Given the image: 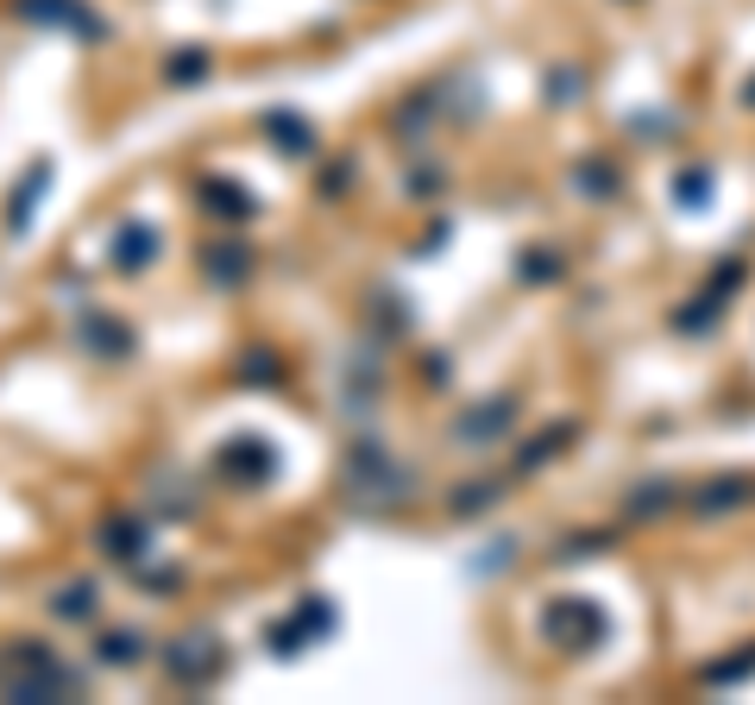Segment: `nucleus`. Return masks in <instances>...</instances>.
I'll list each match as a JSON object with an SVG mask.
<instances>
[{
    "instance_id": "nucleus-1",
    "label": "nucleus",
    "mask_w": 755,
    "mask_h": 705,
    "mask_svg": "<svg viewBox=\"0 0 755 705\" xmlns=\"http://www.w3.org/2000/svg\"><path fill=\"white\" fill-rule=\"evenodd\" d=\"M542 636L560 643V649H599L611 636V617L599 611V599H554L542 611Z\"/></svg>"
},
{
    "instance_id": "nucleus-2",
    "label": "nucleus",
    "mask_w": 755,
    "mask_h": 705,
    "mask_svg": "<svg viewBox=\"0 0 755 705\" xmlns=\"http://www.w3.org/2000/svg\"><path fill=\"white\" fill-rule=\"evenodd\" d=\"M510 416H516V397H498L491 409H466V416L453 423V441H460V448H473V441H491L498 428H510Z\"/></svg>"
},
{
    "instance_id": "nucleus-3",
    "label": "nucleus",
    "mask_w": 755,
    "mask_h": 705,
    "mask_svg": "<svg viewBox=\"0 0 755 705\" xmlns=\"http://www.w3.org/2000/svg\"><path fill=\"white\" fill-rule=\"evenodd\" d=\"M573 435H579V423H554L548 435H535V441L523 448V473L528 466H548L554 453H560V441H573Z\"/></svg>"
},
{
    "instance_id": "nucleus-4",
    "label": "nucleus",
    "mask_w": 755,
    "mask_h": 705,
    "mask_svg": "<svg viewBox=\"0 0 755 705\" xmlns=\"http://www.w3.org/2000/svg\"><path fill=\"white\" fill-rule=\"evenodd\" d=\"M743 492H750L743 478H711L699 498H693V510H699V517H711V510H724V504H743Z\"/></svg>"
},
{
    "instance_id": "nucleus-5",
    "label": "nucleus",
    "mask_w": 755,
    "mask_h": 705,
    "mask_svg": "<svg viewBox=\"0 0 755 705\" xmlns=\"http://www.w3.org/2000/svg\"><path fill=\"white\" fill-rule=\"evenodd\" d=\"M674 201H686V208H705V201H711V171L674 176Z\"/></svg>"
},
{
    "instance_id": "nucleus-6",
    "label": "nucleus",
    "mask_w": 755,
    "mask_h": 705,
    "mask_svg": "<svg viewBox=\"0 0 755 705\" xmlns=\"http://www.w3.org/2000/svg\"><path fill=\"white\" fill-rule=\"evenodd\" d=\"M750 674H755V649L743 655V661H718V668H705L711 686H736V680H750Z\"/></svg>"
},
{
    "instance_id": "nucleus-7",
    "label": "nucleus",
    "mask_w": 755,
    "mask_h": 705,
    "mask_svg": "<svg viewBox=\"0 0 755 705\" xmlns=\"http://www.w3.org/2000/svg\"><path fill=\"white\" fill-rule=\"evenodd\" d=\"M491 504H498V492H491V485H460V492H453V510H460V517L491 510Z\"/></svg>"
},
{
    "instance_id": "nucleus-8",
    "label": "nucleus",
    "mask_w": 755,
    "mask_h": 705,
    "mask_svg": "<svg viewBox=\"0 0 755 705\" xmlns=\"http://www.w3.org/2000/svg\"><path fill=\"white\" fill-rule=\"evenodd\" d=\"M573 183H592V189H599V201L611 196V189H617V176H611V164H579V171H573Z\"/></svg>"
},
{
    "instance_id": "nucleus-9",
    "label": "nucleus",
    "mask_w": 755,
    "mask_h": 705,
    "mask_svg": "<svg viewBox=\"0 0 755 705\" xmlns=\"http://www.w3.org/2000/svg\"><path fill=\"white\" fill-rule=\"evenodd\" d=\"M667 504V485H649V492H636V517H654Z\"/></svg>"
},
{
    "instance_id": "nucleus-10",
    "label": "nucleus",
    "mask_w": 755,
    "mask_h": 705,
    "mask_svg": "<svg viewBox=\"0 0 755 705\" xmlns=\"http://www.w3.org/2000/svg\"><path fill=\"white\" fill-rule=\"evenodd\" d=\"M548 89H554V101H560V107H567V101H579L573 89H585V82H573V76L560 70V76H554V82H548Z\"/></svg>"
},
{
    "instance_id": "nucleus-11",
    "label": "nucleus",
    "mask_w": 755,
    "mask_h": 705,
    "mask_svg": "<svg viewBox=\"0 0 755 705\" xmlns=\"http://www.w3.org/2000/svg\"><path fill=\"white\" fill-rule=\"evenodd\" d=\"M554 271H560L554 258H523V277H554Z\"/></svg>"
}]
</instances>
